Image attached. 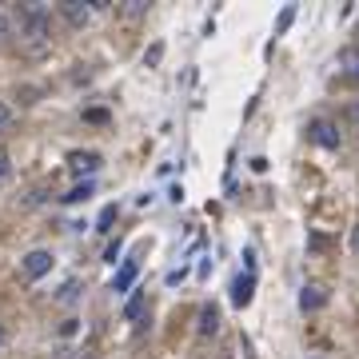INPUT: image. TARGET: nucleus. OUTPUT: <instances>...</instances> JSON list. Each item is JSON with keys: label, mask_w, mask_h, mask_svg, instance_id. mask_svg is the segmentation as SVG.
Returning a JSON list of instances; mask_svg holds the SVG:
<instances>
[{"label": "nucleus", "mask_w": 359, "mask_h": 359, "mask_svg": "<svg viewBox=\"0 0 359 359\" xmlns=\"http://www.w3.org/2000/svg\"><path fill=\"white\" fill-rule=\"evenodd\" d=\"M84 120H92V124H104V120H108V112H104V108H92V112H84Z\"/></svg>", "instance_id": "nucleus-16"}, {"label": "nucleus", "mask_w": 359, "mask_h": 359, "mask_svg": "<svg viewBox=\"0 0 359 359\" xmlns=\"http://www.w3.org/2000/svg\"><path fill=\"white\" fill-rule=\"evenodd\" d=\"M76 323L80 320H65V323H60V335H65V339H68V335H76Z\"/></svg>", "instance_id": "nucleus-17"}, {"label": "nucleus", "mask_w": 359, "mask_h": 359, "mask_svg": "<svg viewBox=\"0 0 359 359\" xmlns=\"http://www.w3.org/2000/svg\"><path fill=\"white\" fill-rule=\"evenodd\" d=\"M76 295H80V283H76V280H68L65 287H60V304H72Z\"/></svg>", "instance_id": "nucleus-12"}, {"label": "nucleus", "mask_w": 359, "mask_h": 359, "mask_svg": "<svg viewBox=\"0 0 359 359\" xmlns=\"http://www.w3.org/2000/svg\"><path fill=\"white\" fill-rule=\"evenodd\" d=\"M0 176H8V152L0 148Z\"/></svg>", "instance_id": "nucleus-21"}, {"label": "nucleus", "mask_w": 359, "mask_h": 359, "mask_svg": "<svg viewBox=\"0 0 359 359\" xmlns=\"http://www.w3.org/2000/svg\"><path fill=\"white\" fill-rule=\"evenodd\" d=\"M88 196H92V184L84 180V184H76V188L65 196V200H68V204H80V200H88Z\"/></svg>", "instance_id": "nucleus-11"}, {"label": "nucleus", "mask_w": 359, "mask_h": 359, "mask_svg": "<svg viewBox=\"0 0 359 359\" xmlns=\"http://www.w3.org/2000/svg\"><path fill=\"white\" fill-rule=\"evenodd\" d=\"M52 268V252H44V248H36V252H28L25 264H20V271H25L28 280H40L44 271Z\"/></svg>", "instance_id": "nucleus-4"}, {"label": "nucleus", "mask_w": 359, "mask_h": 359, "mask_svg": "<svg viewBox=\"0 0 359 359\" xmlns=\"http://www.w3.org/2000/svg\"><path fill=\"white\" fill-rule=\"evenodd\" d=\"M100 164H104L100 152H68V168L76 176H92V172H100Z\"/></svg>", "instance_id": "nucleus-3"}, {"label": "nucleus", "mask_w": 359, "mask_h": 359, "mask_svg": "<svg viewBox=\"0 0 359 359\" xmlns=\"http://www.w3.org/2000/svg\"><path fill=\"white\" fill-rule=\"evenodd\" d=\"M8 36H13V16H8V13H0V44H4Z\"/></svg>", "instance_id": "nucleus-14"}, {"label": "nucleus", "mask_w": 359, "mask_h": 359, "mask_svg": "<svg viewBox=\"0 0 359 359\" xmlns=\"http://www.w3.org/2000/svg\"><path fill=\"white\" fill-rule=\"evenodd\" d=\"M140 316H144V292H136L124 308V320H140Z\"/></svg>", "instance_id": "nucleus-10"}, {"label": "nucleus", "mask_w": 359, "mask_h": 359, "mask_svg": "<svg viewBox=\"0 0 359 359\" xmlns=\"http://www.w3.org/2000/svg\"><path fill=\"white\" fill-rule=\"evenodd\" d=\"M136 271H140V264H136V259H124V268L116 271V283H112V287H116V292H128L132 280H136Z\"/></svg>", "instance_id": "nucleus-8"}, {"label": "nucleus", "mask_w": 359, "mask_h": 359, "mask_svg": "<svg viewBox=\"0 0 359 359\" xmlns=\"http://www.w3.org/2000/svg\"><path fill=\"white\" fill-rule=\"evenodd\" d=\"M292 20H295V8H283V16H280V32H283L287 25H292Z\"/></svg>", "instance_id": "nucleus-19"}, {"label": "nucleus", "mask_w": 359, "mask_h": 359, "mask_svg": "<svg viewBox=\"0 0 359 359\" xmlns=\"http://www.w3.org/2000/svg\"><path fill=\"white\" fill-rule=\"evenodd\" d=\"M308 140L320 144V148H339V128L332 120H311L308 124Z\"/></svg>", "instance_id": "nucleus-2"}, {"label": "nucleus", "mask_w": 359, "mask_h": 359, "mask_svg": "<svg viewBox=\"0 0 359 359\" xmlns=\"http://www.w3.org/2000/svg\"><path fill=\"white\" fill-rule=\"evenodd\" d=\"M116 256H120V240H116V244H108V252H104V259H108V264H116Z\"/></svg>", "instance_id": "nucleus-18"}, {"label": "nucleus", "mask_w": 359, "mask_h": 359, "mask_svg": "<svg viewBox=\"0 0 359 359\" xmlns=\"http://www.w3.org/2000/svg\"><path fill=\"white\" fill-rule=\"evenodd\" d=\"M60 13H65V20L72 28H84V25H88V16H92V4H84V0H65V4H60Z\"/></svg>", "instance_id": "nucleus-7"}, {"label": "nucleus", "mask_w": 359, "mask_h": 359, "mask_svg": "<svg viewBox=\"0 0 359 359\" xmlns=\"http://www.w3.org/2000/svg\"><path fill=\"white\" fill-rule=\"evenodd\" d=\"M252 292H256V276H252V271L236 276V283H231V304H236V308H248V304H252Z\"/></svg>", "instance_id": "nucleus-5"}, {"label": "nucleus", "mask_w": 359, "mask_h": 359, "mask_svg": "<svg viewBox=\"0 0 359 359\" xmlns=\"http://www.w3.org/2000/svg\"><path fill=\"white\" fill-rule=\"evenodd\" d=\"M140 13H148V0H128L124 4V16H140Z\"/></svg>", "instance_id": "nucleus-13"}, {"label": "nucleus", "mask_w": 359, "mask_h": 359, "mask_svg": "<svg viewBox=\"0 0 359 359\" xmlns=\"http://www.w3.org/2000/svg\"><path fill=\"white\" fill-rule=\"evenodd\" d=\"M112 219H116V208H104V212H100V231L112 228Z\"/></svg>", "instance_id": "nucleus-15"}, {"label": "nucleus", "mask_w": 359, "mask_h": 359, "mask_svg": "<svg viewBox=\"0 0 359 359\" xmlns=\"http://www.w3.org/2000/svg\"><path fill=\"white\" fill-rule=\"evenodd\" d=\"M8 120H13V112H8V104H0V128H4Z\"/></svg>", "instance_id": "nucleus-20"}, {"label": "nucleus", "mask_w": 359, "mask_h": 359, "mask_svg": "<svg viewBox=\"0 0 359 359\" xmlns=\"http://www.w3.org/2000/svg\"><path fill=\"white\" fill-rule=\"evenodd\" d=\"M327 304V287L323 283H304V292H299V308L304 311H320Z\"/></svg>", "instance_id": "nucleus-6"}, {"label": "nucleus", "mask_w": 359, "mask_h": 359, "mask_svg": "<svg viewBox=\"0 0 359 359\" xmlns=\"http://www.w3.org/2000/svg\"><path fill=\"white\" fill-rule=\"evenodd\" d=\"M355 248H359V228H355Z\"/></svg>", "instance_id": "nucleus-22"}, {"label": "nucleus", "mask_w": 359, "mask_h": 359, "mask_svg": "<svg viewBox=\"0 0 359 359\" xmlns=\"http://www.w3.org/2000/svg\"><path fill=\"white\" fill-rule=\"evenodd\" d=\"M20 32H25V36L36 44V52L44 48V44L52 40L48 8H44V4H36V0H32V4H25V8H20Z\"/></svg>", "instance_id": "nucleus-1"}, {"label": "nucleus", "mask_w": 359, "mask_h": 359, "mask_svg": "<svg viewBox=\"0 0 359 359\" xmlns=\"http://www.w3.org/2000/svg\"><path fill=\"white\" fill-rule=\"evenodd\" d=\"M0 344H4V332H0Z\"/></svg>", "instance_id": "nucleus-23"}, {"label": "nucleus", "mask_w": 359, "mask_h": 359, "mask_svg": "<svg viewBox=\"0 0 359 359\" xmlns=\"http://www.w3.org/2000/svg\"><path fill=\"white\" fill-rule=\"evenodd\" d=\"M216 332H219V311L208 304V308L200 311V335L208 339V335H216Z\"/></svg>", "instance_id": "nucleus-9"}]
</instances>
